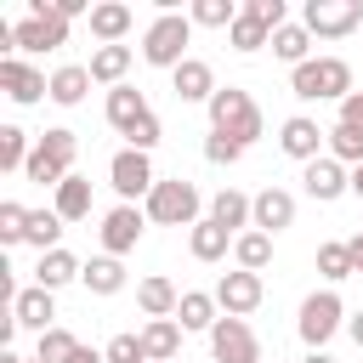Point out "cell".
<instances>
[{"label": "cell", "instance_id": "cell-1", "mask_svg": "<svg viewBox=\"0 0 363 363\" xmlns=\"http://www.w3.org/2000/svg\"><path fill=\"white\" fill-rule=\"evenodd\" d=\"M289 91H295L301 102H346L357 85H352L346 57H312V62H301V68L289 74Z\"/></svg>", "mask_w": 363, "mask_h": 363}, {"label": "cell", "instance_id": "cell-2", "mask_svg": "<svg viewBox=\"0 0 363 363\" xmlns=\"http://www.w3.org/2000/svg\"><path fill=\"white\" fill-rule=\"evenodd\" d=\"M204 108H210V130H216V136H233L238 147H250V142L261 136V108H255V96H250V91L221 85Z\"/></svg>", "mask_w": 363, "mask_h": 363}, {"label": "cell", "instance_id": "cell-3", "mask_svg": "<svg viewBox=\"0 0 363 363\" xmlns=\"http://www.w3.org/2000/svg\"><path fill=\"white\" fill-rule=\"evenodd\" d=\"M187 40H193V17H182V11H164V17H153L147 23V34H142V62H153V68H182L187 62Z\"/></svg>", "mask_w": 363, "mask_h": 363}, {"label": "cell", "instance_id": "cell-4", "mask_svg": "<svg viewBox=\"0 0 363 363\" xmlns=\"http://www.w3.org/2000/svg\"><path fill=\"white\" fill-rule=\"evenodd\" d=\"M74 153H79V136L74 130H45L40 142H34V153H28V182H40V187H62L68 176H74Z\"/></svg>", "mask_w": 363, "mask_h": 363}, {"label": "cell", "instance_id": "cell-5", "mask_svg": "<svg viewBox=\"0 0 363 363\" xmlns=\"http://www.w3.org/2000/svg\"><path fill=\"white\" fill-rule=\"evenodd\" d=\"M147 221H159V227H199V187L182 182V176L159 182L147 193Z\"/></svg>", "mask_w": 363, "mask_h": 363}, {"label": "cell", "instance_id": "cell-6", "mask_svg": "<svg viewBox=\"0 0 363 363\" xmlns=\"http://www.w3.org/2000/svg\"><path fill=\"white\" fill-rule=\"evenodd\" d=\"M340 318H346L340 295H335V289H318V295H306V301H301V318H295V329H301V340H306L312 352H323V340L340 329Z\"/></svg>", "mask_w": 363, "mask_h": 363}, {"label": "cell", "instance_id": "cell-7", "mask_svg": "<svg viewBox=\"0 0 363 363\" xmlns=\"http://www.w3.org/2000/svg\"><path fill=\"white\" fill-rule=\"evenodd\" d=\"M301 23H306V34H318V40H340V34H352V28L363 23V6H357V0H306Z\"/></svg>", "mask_w": 363, "mask_h": 363}, {"label": "cell", "instance_id": "cell-8", "mask_svg": "<svg viewBox=\"0 0 363 363\" xmlns=\"http://www.w3.org/2000/svg\"><path fill=\"white\" fill-rule=\"evenodd\" d=\"M108 182H113V193H119V199H147V193L159 187V176H153L147 153H136V147H119V153L108 159Z\"/></svg>", "mask_w": 363, "mask_h": 363}, {"label": "cell", "instance_id": "cell-9", "mask_svg": "<svg viewBox=\"0 0 363 363\" xmlns=\"http://www.w3.org/2000/svg\"><path fill=\"white\" fill-rule=\"evenodd\" d=\"M210 352H216V363H261V340L244 318H216Z\"/></svg>", "mask_w": 363, "mask_h": 363}, {"label": "cell", "instance_id": "cell-10", "mask_svg": "<svg viewBox=\"0 0 363 363\" xmlns=\"http://www.w3.org/2000/svg\"><path fill=\"white\" fill-rule=\"evenodd\" d=\"M261 272H221V284H216V306H221V318H244V312H255L261 306Z\"/></svg>", "mask_w": 363, "mask_h": 363}, {"label": "cell", "instance_id": "cell-11", "mask_svg": "<svg viewBox=\"0 0 363 363\" xmlns=\"http://www.w3.org/2000/svg\"><path fill=\"white\" fill-rule=\"evenodd\" d=\"M278 147H284L289 159L312 164V159H323V147H329V130H318V119L295 113V119H284V130H278Z\"/></svg>", "mask_w": 363, "mask_h": 363}, {"label": "cell", "instance_id": "cell-12", "mask_svg": "<svg viewBox=\"0 0 363 363\" xmlns=\"http://www.w3.org/2000/svg\"><path fill=\"white\" fill-rule=\"evenodd\" d=\"M142 227H147V210H136V204L108 210V216H102V255H125V250H136Z\"/></svg>", "mask_w": 363, "mask_h": 363}, {"label": "cell", "instance_id": "cell-13", "mask_svg": "<svg viewBox=\"0 0 363 363\" xmlns=\"http://www.w3.org/2000/svg\"><path fill=\"white\" fill-rule=\"evenodd\" d=\"M0 91L11 102H40V96H51V79L40 68H28L23 57H0Z\"/></svg>", "mask_w": 363, "mask_h": 363}, {"label": "cell", "instance_id": "cell-14", "mask_svg": "<svg viewBox=\"0 0 363 363\" xmlns=\"http://www.w3.org/2000/svg\"><path fill=\"white\" fill-rule=\"evenodd\" d=\"M57 318V301H51V289H17V301H11V323L17 329H34V335H45V329H57L51 323Z\"/></svg>", "mask_w": 363, "mask_h": 363}, {"label": "cell", "instance_id": "cell-15", "mask_svg": "<svg viewBox=\"0 0 363 363\" xmlns=\"http://www.w3.org/2000/svg\"><path fill=\"white\" fill-rule=\"evenodd\" d=\"M170 91H176L182 102H210L221 85H216V74H210V62H204V57H187V62L170 74Z\"/></svg>", "mask_w": 363, "mask_h": 363}, {"label": "cell", "instance_id": "cell-16", "mask_svg": "<svg viewBox=\"0 0 363 363\" xmlns=\"http://www.w3.org/2000/svg\"><path fill=\"white\" fill-rule=\"evenodd\" d=\"M295 221V193H284V187H261L255 193V233H284Z\"/></svg>", "mask_w": 363, "mask_h": 363}, {"label": "cell", "instance_id": "cell-17", "mask_svg": "<svg viewBox=\"0 0 363 363\" xmlns=\"http://www.w3.org/2000/svg\"><path fill=\"white\" fill-rule=\"evenodd\" d=\"M301 182H306V193H312L318 204H329V199H340V193L352 187V176H346V170H340V159H329V153H323V159H312Z\"/></svg>", "mask_w": 363, "mask_h": 363}, {"label": "cell", "instance_id": "cell-18", "mask_svg": "<svg viewBox=\"0 0 363 363\" xmlns=\"http://www.w3.org/2000/svg\"><path fill=\"white\" fill-rule=\"evenodd\" d=\"M210 221L238 238V227H255V199H244L238 187H221V193L210 199Z\"/></svg>", "mask_w": 363, "mask_h": 363}, {"label": "cell", "instance_id": "cell-19", "mask_svg": "<svg viewBox=\"0 0 363 363\" xmlns=\"http://www.w3.org/2000/svg\"><path fill=\"white\" fill-rule=\"evenodd\" d=\"M147 113H153V108H147V96H142L136 85H113V91H108V125H113L119 136H125L136 119H147Z\"/></svg>", "mask_w": 363, "mask_h": 363}, {"label": "cell", "instance_id": "cell-20", "mask_svg": "<svg viewBox=\"0 0 363 363\" xmlns=\"http://www.w3.org/2000/svg\"><path fill=\"white\" fill-rule=\"evenodd\" d=\"M136 306H142L147 318H176L182 295H176V284H170V278H159V272H153V278H142V284H136Z\"/></svg>", "mask_w": 363, "mask_h": 363}, {"label": "cell", "instance_id": "cell-21", "mask_svg": "<svg viewBox=\"0 0 363 363\" xmlns=\"http://www.w3.org/2000/svg\"><path fill=\"white\" fill-rule=\"evenodd\" d=\"M142 346H147V363H170V357L182 352V323H176V318H147Z\"/></svg>", "mask_w": 363, "mask_h": 363}, {"label": "cell", "instance_id": "cell-22", "mask_svg": "<svg viewBox=\"0 0 363 363\" xmlns=\"http://www.w3.org/2000/svg\"><path fill=\"white\" fill-rule=\"evenodd\" d=\"M96 79H91V68L85 62H62L57 74H51V102H62V108H74V102H85V91H91Z\"/></svg>", "mask_w": 363, "mask_h": 363}, {"label": "cell", "instance_id": "cell-23", "mask_svg": "<svg viewBox=\"0 0 363 363\" xmlns=\"http://www.w3.org/2000/svg\"><path fill=\"white\" fill-rule=\"evenodd\" d=\"M125 28H130V6H119V0L91 6V34H96L102 45H119V40H125Z\"/></svg>", "mask_w": 363, "mask_h": 363}, {"label": "cell", "instance_id": "cell-24", "mask_svg": "<svg viewBox=\"0 0 363 363\" xmlns=\"http://www.w3.org/2000/svg\"><path fill=\"white\" fill-rule=\"evenodd\" d=\"M85 68H91V79H96V85H125V68H130V45H96Z\"/></svg>", "mask_w": 363, "mask_h": 363}, {"label": "cell", "instance_id": "cell-25", "mask_svg": "<svg viewBox=\"0 0 363 363\" xmlns=\"http://www.w3.org/2000/svg\"><path fill=\"white\" fill-rule=\"evenodd\" d=\"M227 244H238V238H233L227 227H216L210 216H204V221L187 233V250H193V261H221V255H227Z\"/></svg>", "mask_w": 363, "mask_h": 363}, {"label": "cell", "instance_id": "cell-26", "mask_svg": "<svg viewBox=\"0 0 363 363\" xmlns=\"http://www.w3.org/2000/svg\"><path fill=\"white\" fill-rule=\"evenodd\" d=\"M79 272H85V267H79V261H74L68 250H51V255H40V267H34V284L57 295V289H62V284H74Z\"/></svg>", "mask_w": 363, "mask_h": 363}, {"label": "cell", "instance_id": "cell-27", "mask_svg": "<svg viewBox=\"0 0 363 363\" xmlns=\"http://www.w3.org/2000/svg\"><path fill=\"white\" fill-rule=\"evenodd\" d=\"M85 289L91 295H119L125 289V267H119V255H96V261H85Z\"/></svg>", "mask_w": 363, "mask_h": 363}, {"label": "cell", "instance_id": "cell-28", "mask_svg": "<svg viewBox=\"0 0 363 363\" xmlns=\"http://www.w3.org/2000/svg\"><path fill=\"white\" fill-rule=\"evenodd\" d=\"M306 51H312V34H306V23H284V28L272 34V57H284L289 68H301V62H312Z\"/></svg>", "mask_w": 363, "mask_h": 363}, {"label": "cell", "instance_id": "cell-29", "mask_svg": "<svg viewBox=\"0 0 363 363\" xmlns=\"http://www.w3.org/2000/svg\"><path fill=\"white\" fill-rule=\"evenodd\" d=\"M216 295H204V289H187L182 295V306H176V323L182 329H216Z\"/></svg>", "mask_w": 363, "mask_h": 363}, {"label": "cell", "instance_id": "cell-30", "mask_svg": "<svg viewBox=\"0 0 363 363\" xmlns=\"http://www.w3.org/2000/svg\"><path fill=\"white\" fill-rule=\"evenodd\" d=\"M57 216H62V221H85V216H91V182H85V176H68V182L57 187Z\"/></svg>", "mask_w": 363, "mask_h": 363}, {"label": "cell", "instance_id": "cell-31", "mask_svg": "<svg viewBox=\"0 0 363 363\" xmlns=\"http://www.w3.org/2000/svg\"><path fill=\"white\" fill-rule=\"evenodd\" d=\"M57 238H62V216H57V210H34V216H28V238H23V244H34L40 255H51V250H62Z\"/></svg>", "mask_w": 363, "mask_h": 363}, {"label": "cell", "instance_id": "cell-32", "mask_svg": "<svg viewBox=\"0 0 363 363\" xmlns=\"http://www.w3.org/2000/svg\"><path fill=\"white\" fill-rule=\"evenodd\" d=\"M227 40H233V51H261V45H272V28L261 17H250V11H238V23L227 28Z\"/></svg>", "mask_w": 363, "mask_h": 363}, {"label": "cell", "instance_id": "cell-33", "mask_svg": "<svg viewBox=\"0 0 363 363\" xmlns=\"http://www.w3.org/2000/svg\"><path fill=\"white\" fill-rule=\"evenodd\" d=\"M233 255H238V267H244V272H261V267L272 261V238L250 227V233H238V244H233Z\"/></svg>", "mask_w": 363, "mask_h": 363}, {"label": "cell", "instance_id": "cell-34", "mask_svg": "<svg viewBox=\"0 0 363 363\" xmlns=\"http://www.w3.org/2000/svg\"><path fill=\"white\" fill-rule=\"evenodd\" d=\"M28 130L17 125H0V170H28Z\"/></svg>", "mask_w": 363, "mask_h": 363}, {"label": "cell", "instance_id": "cell-35", "mask_svg": "<svg viewBox=\"0 0 363 363\" xmlns=\"http://www.w3.org/2000/svg\"><path fill=\"white\" fill-rule=\"evenodd\" d=\"M329 159H340V164H363V130L357 125H335L329 130Z\"/></svg>", "mask_w": 363, "mask_h": 363}, {"label": "cell", "instance_id": "cell-36", "mask_svg": "<svg viewBox=\"0 0 363 363\" xmlns=\"http://www.w3.org/2000/svg\"><path fill=\"white\" fill-rule=\"evenodd\" d=\"M199 28H233L238 23V6L233 0H193V11H187Z\"/></svg>", "mask_w": 363, "mask_h": 363}, {"label": "cell", "instance_id": "cell-37", "mask_svg": "<svg viewBox=\"0 0 363 363\" xmlns=\"http://www.w3.org/2000/svg\"><path fill=\"white\" fill-rule=\"evenodd\" d=\"M318 272H323L329 284L352 278V272H357V267H352V250H346V244H318Z\"/></svg>", "mask_w": 363, "mask_h": 363}, {"label": "cell", "instance_id": "cell-38", "mask_svg": "<svg viewBox=\"0 0 363 363\" xmlns=\"http://www.w3.org/2000/svg\"><path fill=\"white\" fill-rule=\"evenodd\" d=\"M74 352H79V340L57 323V329H45V335H40V352H34V357H40V363H68Z\"/></svg>", "mask_w": 363, "mask_h": 363}, {"label": "cell", "instance_id": "cell-39", "mask_svg": "<svg viewBox=\"0 0 363 363\" xmlns=\"http://www.w3.org/2000/svg\"><path fill=\"white\" fill-rule=\"evenodd\" d=\"M28 216H34V210H23V204L6 199V204H0V238H6V244H23V238H28Z\"/></svg>", "mask_w": 363, "mask_h": 363}, {"label": "cell", "instance_id": "cell-40", "mask_svg": "<svg viewBox=\"0 0 363 363\" xmlns=\"http://www.w3.org/2000/svg\"><path fill=\"white\" fill-rule=\"evenodd\" d=\"M102 357L108 363H147V346H142V335H113L102 346Z\"/></svg>", "mask_w": 363, "mask_h": 363}, {"label": "cell", "instance_id": "cell-41", "mask_svg": "<svg viewBox=\"0 0 363 363\" xmlns=\"http://www.w3.org/2000/svg\"><path fill=\"white\" fill-rule=\"evenodd\" d=\"M159 136H164V125H159V113H147V119H136V125L125 130V142H130L136 153H147V147H159Z\"/></svg>", "mask_w": 363, "mask_h": 363}, {"label": "cell", "instance_id": "cell-42", "mask_svg": "<svg viewBox=\"0 0 363 363\" xmlns=\"http://www.w3.org/2000/svg\"><path fill=\"white\" fill-rule=\"evenodd\" d=\"M204 159H210V164H238L244 147H238L233 136H216V130H210V136H204Z\"/></svg>", "mask_w": 363, "mask_h": 363}, {"label": "cell", "instance_id": "cell-43", "mask_svg": "<svg viewBox=\"0 0 363 363\" xmlns=\"http://www.w3.org/2000/svg\"><path fill=\"white\" fill-rule=\"evenodd\" d=\"M244 11H250V17H261V23L272 28V34H278V28L289 23V6H284V0H250Z\"/></svg>", "mask_w": 363, "mask_h": 363}, {"label": "cell", "instance_id": "cell-44", "mask_svg": "<svg viewBox=\"0 0 363 363\" xmlns=\"http://www.w3.org/2000/svg\"><path fill=\"white\" fill-rule=\"evenodd\" d=\"M340 125H357V130H363V91H352V96L340 102Z\"/></svg>", "mask_w": 363, "mask_h": 363}, {"label": "cell", "instance_id": "cell-45", "mask_svg": "<svg viewBox=\"0 0 363 363\" xmlns=\"http://www.w3.org/2000/svg\"><path fill=\"white\" fill-rule=\"evenodd\" d=\"M346 335H352V340L363 346V312H352V318H346Z\"/></svg>", "mask_w": 363, "mask_h": 363}, {"label": "cell", "instance_id": "cell-46", "mask_svg": "<svg viewBox=\"0 0 363 363\" xmlns=\"http://www.w3.org/2000/svg\"><path fill=\"white\" fill-rule=\"evenodd\" d=\"M346 250H352V267L363 272V233H357V238H346Z\"/></svg>", "mask_w": 363, "mask_h": 363}, {"label": "cell", "instance_id": "cell-47", "mask_svg": "<svg viewBox=\"0 0 363 363\" xmlns=\"http://www.w3.org/2000/svg\"><path fill=\"white\" fill-rule=\"evenodd\" d=\"M68 363H108V357H102V352H91V346H79V352H74Z\"/></svg>", "mask_w": 363, "mask_h": 363}, {"label": "cell", "instance_id": "cell-48", "mask_svg": "<svg viewBox=\"0 0 363 363\" xmlns=\"http://www.w3.org/2000/svg\"><path fill=\"white\" fill-rule=\"evenodd\" d=\"M0 363H40V357H23V352H11V346H6V352H0Z\"/></svg>", "mask_w": 363, "mask_h": 363}, {"label": "cell", "instance_id": "cell-49", "mask_svg": "<svg viewBox=\"0 0 363 363\" xmlns=\"http://www.w3.org/2000/svg\"><path fill=\"white\" fill-rule=\"evenodd\" d=\"M301 363H335V357H329V352H312V357H301Z\"/></svg>", "mask_w": 363, "mask_h": 363}, {"label": "cell", "instance_id": "cell-50", "mask_svg": "<svg viewBox=\"0 0 363 363\" xmlns=\"http://www.w3.org/2000/svg\"><path fill=\"white\" fill-rule=\"evenodd\" d=\"M352 193H363V164H357V170H352Z\"/></svg>", "mask_w": 363, "mask_h": 363}]
</instances>
